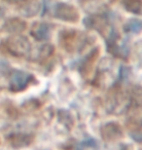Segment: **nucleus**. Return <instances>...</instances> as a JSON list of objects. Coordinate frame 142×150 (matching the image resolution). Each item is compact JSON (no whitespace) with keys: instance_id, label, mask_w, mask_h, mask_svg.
Masks as SVG:
<instances>
[{"instance_id":"f257e3e1","label":"nucleus","mask_w":142,"mask_h":150,"mask_svg":"<svg viewBox=\"0 0 142 150\" xmlns=\"http://www.w3.org/2000/svg\"><path fill=\"white\" fill-rule=\"evenodd\" d=\"M6 48L15 57H25L30 52V43L26 37L16 33L7 39Z\"/></svg>"},{"instance_id":"f03ea898","label":"nucleus","mask_w":142,"mask_h":150,"mask_svg":"<svg viewBox=\"0 0 142 150\" xmlns=\"http://www.w3.org/2000/svg\"><path fill=\"white\" fill-rule=\"evenodd\" d=\"M55 17L57 19L65 21V22L75 23L79 19V14L76 8L66 3H57L55 7Z\"/></svg>"},{"instance_id":"7ed1b4c3","label":"nucleus","mask_w":142,"mask_h":150,"mask_svg":"<svg viewBox=\"0 0 142 150\" xmlns=\"http://www.w3.org/2000/svg\"><path fill=\"white\" fill-rule=\"evenodd\" d=\"M33 79L32 75L25 71H14L11 75L10 79V89L13 92H20L25 90L30 81Z\"/></svg>"},{"instance_id":"20e7f679","label":"nucleus","mask_w":142,"mask_h":150,"mask_svg":"<svg viewBox=\"0 0 142 150\" xmlns=\"http://www.w3.org/2000/svg\"><path fill=\"white\" fill-rule=\"evenodd\" d=\"M115 123H108L101 129V134L104 140L106 142H114L122 137V131Z\"/></svg>"},{"instance_id":"39448f33","label":"nucleus","mask_w":142,"mask_h":150,"mask_svg":"<svg viewBox=\"0 0 142 150\" xmlns=\"http://www.w3.org/2000/svg\"><path fill=\"white\" fill-rule=\"evenodd\" d=\"M50 32H51V25L46 23H35L31 29V35L38 41L46 40L50 36Z\"/></svg>"},{"instance_id":"423d86ee","label":"nucleus","mask_w":142,"mask_h":150,"mask_svg":"<svg viewBox=\"0 0 142 150\" xmlns=\"http://www.w3.org/2000/svg\"><path fill=\"white\" fill-rule=\"evenodd\" d=\"M26 28L25 22H23V20L17 19V18H13V19L7 20L3 25V29L6 32L9 33H20V32L23 31Z\"/></svg>"},{"instance_id":"0eeeda50","label":"nucleus","mask_w":142,"mask_h":150,"mask_svg":"<svg viewBox=\"0 0 142 150\" xmlns=\"http://www.w3.org/2000/svg\"><path fill=\"white\" fill-rule=\"evenodd\" d=\"M40 7L41 5L38 0H30L20 7V12L23 17H33L39 12Z\"/></svg>"},{"instance_id":"6e6552de","label":"nucleus","mask_w":142,"mask_h":150,"mask_svg":"<svg viewBox=\"0 0 142 150\" xmlns=\"http://www.w3.org/2000/svg\"><path fill=\"white\" fill-rule=\"evenodd\" d=\"M84 23L86 26L95 28L96 30L101 31V28H103L107 25L106 20L103 19L102 17H89L84 20Z\"/></svg>"},{"instance_id":"1a4fd4ad","label":"nucleus","mask_w":142,"mask_h":150,"mask_svg":"<svg viewBox=\"0 0 142 150\" xmlns=\"http://www.w3.org/2000/svg\"><path fill=\"white\" fill-rule=\"evenodd\" d=\"M54 52V47L50 44L42 45L37 49V53L35 55V58L33 59L34 61H43V59L49 58Z\"/></svg>"},{"instance_id":"9d476101","label":"nucleus","mask_w":142,"mask_h":150,"mask_svg":"<svg viewBox=\"0 0 142 150\" xmlns=\"http://www.w3.org/2000/svg\"><path fill=\"white\" fill-rule=\"evenodd\" d=\"M30 140H31V137L23 134H13L10 137V142L15 147H20V146L28 145L29 144Z\"/></svg>"},{"instance_id":"9b49d317","label":"nucleus","mask_w":142,"mask_h":150,"mask_svg":"<svg viewBox=\"0 0 142 150\" xmlns=\"http://www.w3.org/2000/svg\"><path fill=\"white\" fill-rule=\"evenodd\" d=\"M124 7L131 13L141 14V0H124Z\"/></svg>"},{"instance_id":"f8f14e48","label":"nucleus","mask_w":142,"mask_h":150,"mask_svg":"<svg viewBox=\"0 0 142 150\" xmlns=\"http://www.w3.org/2000/svg\"><path fill=\"white\" fill-rule=\"evenodd\" d=\"M142 23L139 20H131L124 26V30L126 32H131V33H138L141 30Z\"/></svg>"},{"instance_id":"ddd939ff","label":"nucleus","mask_w":142,"mask_h":150,"mask_svg":"<svg viewBox=\"0 0 142 150\" xmlns=\"http://www.w3.org/2000/svg\"><path fill=\"white\" fill-rule=\"evenodd\" d=\"M80 146L81 147H96L97 144H96V142L93 139H89L81 142Z\"/></svg>"},{"instance_id":"4468645a","label":"nucleus","mask_w":142,"mask_h":150,"mask_svg":"<svg viewBox=\"0 0 142 150\" xmlns=\"http://www.w3.org/2000/svg\"><path fill=\"white\" fill-rule=\"evenodd\" d=\"M128 74H129V73H128V68L125 67H121L120 73H119L121 79H122V80L126 79V78L128 77Z\"/></svg>"},{"instance_id":"2eb2a0df","label":"nucleus","mask_w":142,"mask_h":150,"mask_svg":"<svg viewBox=\"0 0 142 150\" xmlns=\"http://www.w3.org/2000/svg\"><path fill=\"white\" fill-rule=\"evenodd\" d=\"M131 137L134 139V140H136L137 142H141V133L140 131H134V133L131 134Z\"/></svg>"},{"instance_id":"dca6fc26","label":"nucleus","mask_w":142,"mask_h":150,"mask_svg":"<svg viewBox=\"0 0 142 150\" xmlns=\"http://www.w3.org/2000/svg\"><path fill=\"white\" fill-rule=\"evenodd\" d=\"M7 2L9 3H17V2H20V1H23V0H6Z\"/></svg>"},{"instance_id":"f3484780","label":"nucleus","mask_w":142,"mask_h":150,"mask_svg":"<svg viewBox=\"0 0 142 150\" xmlns=\"http://www.w3.org/2000/svg\"><path fill=\"white\" fill-rule=\"evenodd\" d=\"M2 15H3V11H2V9H1V8H0V17H1V16H2Z\"/></svg>"}]
</instances>
